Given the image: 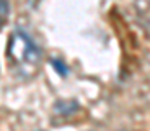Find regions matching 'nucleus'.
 Masks as SVG:
<instances>
[{
  "label": "nucleus",
  "mask_w": 150,
  "mask_h": 131,
  "mask_svg": "<svg viewBox=\"0 0 150 131\" xmlns=\"http://www.w3.org/2000/svg\"><path fill=\"white\" fill-rule=\"evenodd\" d=\"M7 58L19 67H33L40 59V51L25 32L16 30L7 42Z\"/></svg>",
  "instance_id": "obj_1"
},
{
  "label": "nucleus",
  "mask_w": 150,
  "mask_h": 131,
  "mask_svg": "<svg viewBox=\"0 0 150 131\" xmlns=\"http://www.w3.org/2000/svg\"><path fill=\"white\" fill-rule=\"evenodd\" d=\"M79 108H80V105H79L75 100H59V101H56V105H54V112H56L58 115H61V117L72 115L75 112H79Z\"/></svg>",
  "instance_id": "obj_2"
},
{
  "label": "nucleus",
  "mask_w": 150,
  "mask_h": 131,
  "mask_svg": "<svg viewBox=\"0 0 150 131\" xmlns=\"http://www.w3.org/2000/svg\"><path fill=\"white\" fill-rule=\"evenodd\" d=\"M7 14H9V5H7V2H5V0H0V18L4 19Z\"/></svg>",
  "instance_id": "obj_3"
},
{
  "label": "nucleus",
  "mask_w": 150,
  "mask_h": 131,
  "mask_svg": "<svg viewBox=\"0 0 150 131\" xmlns=\"http://www.w3.org/2000/svg\"><path fill=\"white\" fill-rule=\"evenodd\" d=\"M2 21H4V19H2V18H0V26H2Z\"/></svg>",
  "instance_id": "obj_4"
}]
</instances>
